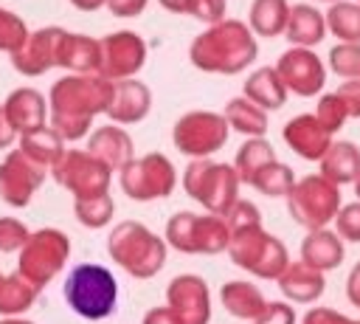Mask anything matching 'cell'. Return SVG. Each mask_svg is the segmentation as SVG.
<instances>
[{
	"label": "cell",
	"instance_id": "cell-1",
	"mask_svg": "<svg viewBox=\"0 0 360 324\" xmlns=\"http://www.w3.org/2000/svg\"><path fill=\"white\" fill-rule=\"evenodd\" d=\"M115 82L104 76H90V73H76L65 76L51 87L48 110H51V130L62 141H79L87 135L93 118L98 113H107L112 101Z\"/></svg>",
	"mask_w": 360,
	"mask_h": 324
},
{
	"label": "cell",
	"instance_id": "cell-2",
	"mask_svg": "<svg viewBox=\"0 0 360 324\" xmlns=\"http://www.w3.org/2000/svg\"><path fill=\"white\" fill-rule=\"evenodd\" d=\"M253 31L239 20H222L191 42V62L208 73H239L256 59Z\"/></svg>",
	"mask_w": 360,
	"mask_h": 324
},
{
	"label": "cell",
	"instance_id": "cell-3",
	"mask_svg": "<svg viewBox=\"0 0 360 324\" xmlns=\"http://www.w3.org/2000/svg\"><path fill=\"white\" fill-rule=\"evenodd\" d=\"M166 239L152 234L143 223L124 220L107 237V254L118 268L135 279H152L166 265Z\"/></svg>",
	"mask_w": 360,
	"mask_h": 324
},
{
	"label": "cell",
	"instance_id": "cell-4",
	"mask_svg": "<svg viewBox=\"0 0 360 324\" xmlns=\"http://www.w3.org/2000/svg\"><path fill=\"white\" fill-rule=\"evenodd\" d=\"M62 296L76 316H82L87 321H101L115 313L118 282H115L112 270H107L104 265L82 262L68 273V279L62 285Z\"/></svg>",
	"mask_w": 360,
	"mask_h": 324
},
{
	"label": "cell",
	"instance_id": "cell-5",
	"mask_svg": "<svg viewBox=\"0 0 360 324\" xmlns=\"http://www.w3.org/2000/svg\"><path fill=\"white\" fill-rule=\"evenodd\" d=\"M228 256L233 259V265L253 273L256 279H278L284 268L290 265L287 245L278 237L267 234L262 223L231 231Z\"/></svg>",
	"mask_w": 360,
	"mask_h": 324
},
{
	"label": "cell",
	"instance_id": "cell-6",
	"mask_svg": "<svg viewBox=\"0 0 360 324\" xmlns=\"http://www.w3.org/2000/svg\"><path fill=\"white\" fill-rule=\"evenodd\" d=\"M180 183L191 200L202 203V208L217 217H225L239 200V177H236V169L228 163L194 158L186 166Z\"/></svg>",
	"mask_w": 360,
	"mask_h": 324
},
{
	"label": "cell",
	"instance_id": "cell-7",
	"mask_svg": "<svg viewBox=\"0 0 360 324\" xmlns=\"http://www.w3.org/2000/svg\"><path fill=\"white\" fill-rule=\"evenodd\" d=\"M68 256H70V239L59 228H39L20 248L17 273L25 282H31L37 290H42L62 273Z\"/></svg>",
	"mask_w": 360,
	"mask_h": 324
},
{
	"label": "cell",
	"instance_id": "cell-8",
	"mask_svg": "<svg viewBox=\"0 0 360 324\" xmlns=\"http://www.w3.org/2000/svg\"><path fill=\"white\" fill-rule=\"evenodd\" d=\"M228 223L217 214L177 211L166 223V245L180 254H222L228 251Z\"/></svg>",
	"mask_w": 360,
	"mask_h": 324
},
{
	"label": "cell",
	"instance_id": "cell-9",
	"mask_svg": "<svg viewBox=\"0 0 360 324\" xmlns=\"http://www.w3.org/2000/svg\"><path fill=\"white\" fill-rule=\"evenodd\" d=\"M287 211L309 231L326 228V223H332L340 211V192L321 175H304L287 194Z\"/></svg>",
	"mask_w": 360,
	"mask_h": 324
},
{
	"label": "cell",
	"instance_id": "cell-10",
	"mask_svg": "<svg viewBox=\"0 0 360 324\" xmlns=\"http://www.w3.org/2000/svg\"><path fill=\"white\" fill-rule=\"evenodd\" d=\"M118 183L127 192L129 200H158V197H169L177 186V172L172 166V161L160 152H149L143 158H132L121 172H118Z\"/></svg>",
	"mask_w": 360,
	"mask_h": 324
},
{
	"label": "cell",
	"instance_id": "cell-11",
	"mask_svg": "<svg viewBox=\"0 0 360 324\" xmlns=\"http://www.w3.org/2000/svg\"><path fill=\"white\" fill-rule=\"evenodd\" d=\"M51 175L59 186H65L73 200H90L98 194H110L112 172L101 166L87 149H65L59 161L51 166Z\"/></svg>",
	"mask_w": 360,
	"mask_h": 324
},
{
	"label": "cell",
	"instance_id": "cell-12",
	"mask_svg": "<svg viewBox=\"0 0 360 324\" xmlns=\"http://www.w3.org/2000/svg\"><path fill=\"white\" fill-rule=\"evenodd\" d=\"M228 121L225 116L219 113H208V110H197V113H188L183 116L177 124H174V147L183 152V155H191V158H208L211 152L222 149L225 141H228Z\"/></svg>",
	"mask_w": 360,
	"mask_h": 324
},
{
	"label": "cell",
	"instance_id": "cell-13",
	"mask_svg": "<svg viewBox=\"0 0 360 324\" xmlns=\"http://www.w3.org/2000/svg\"><path fill=\"white\" fill-rule=\"evenodd\" d=\"M48 172H51L48 166H42L31 155H25L20 147L11 149L6 155V161L0 163V197L14 208L28 206Z\"/></svg>",
	"mask_w": 360,
	"mask_h": 324
},
{
	"label": "cell",
	"instance_id": "cell-14",
	"mask_svg": "<svg viewBox=\"0 0 360 324\" xmlns=\"http://www.w3.org/2000/svg\"><path fill=\"white\" fill-rule=\"evenodd\" d=\"M146 45L132 31H118L98 39V76L110 82H124L143 68Z\"/></svg>",
	"mask_w": 360,
	"mask_h": 324
},
{
	"label": "cell",
	"instance_id": "cell-15",
	"mask_svg": "<svg viewBox=\"0 0 360 324\" xmlns=\"http://www.w3.org/2000/svg\"><path fill=\"white\" fill-rule=\"evenodd\" d=\"M166 307L180 324H208L211 321V290L205 279L194 273H180L166 287Z\"/></svg>",
	"mask_w": 360,
	"mask_h": 324
},
{
	"label": "cell",
	"instance_id": "cell-16",
	"mask_svg": "<svg viewBox=\"0 0 360 324\" xmlns=\"http://www.w3.org/2000/svg\"><path fill=\"white\" fill-rule=\"evenodd\" d=\"M276 73L284 82L287 90H292L295 96H318L323 90L326 82V70L323 62L309 51V48H290L278 56L276 62Z\"/></svg>",
	"mask_w": 360,
	"mask_h": 324
},
{
	"label": "cell",
	"instance_id": "cell-17",
	"mask_svg": "<svg viewBox=\"0 0 360 324\" xmlns=\"http://www.w3.org/2000/svg\"><path fill=\"white\" fill-rule=\"evenodd\" d=\"M68 31L62 28H39L28 34V39L11 54V65L25 76H39L48 68L62 62V39Z\"/></svg>",
	"mask_w": 360,
	"mask_h": 324
},
{
	"label": "cell",
	"instance_id": "cell-18",
	"mask_svg": "<svg viewBox=\"0 0 360 324\" xmlns=\"http://www.w3.org/2000/svg\"><path fill=\"white\" fill-rule=\"evenodd\" d=\"M287 147L304 158V161H321L326 155V149L332 147V135L318 124L315 113H301L295 118H290L281 130Z\"/></svg>",
	"mask_w": 360,
	"mask_h": 324
},
{
	"label": "cell",
	"instance_id": "cell-19",
	"mask_svg": "<svg viewBox=\"0 0 360 324\" xmlns=\"http://www.w3.org/2000/svg\"><path fill=\"white\" fill-rule=\"evenodd\" d=\"M87 152L101 163L107 166L110 172H121L129 161H132V138L115 127V124H107V127H98L90 141H87Z\"/></svg>",
	"mask_w": 360,
	"mask_h": 324
},
{
	"label": "cell",
	"instance_id": "cell-20",
	"mask_svg": "<svg viewBox=\"0 0 360 324\" xmlns=\"http://www.w3.org/2000/svg\"><path fill=\"white\" fill-rule=\"evenodd\" d=\"M149 107H152L149 87L138 79H124V82H115L107 116L112 118V124H135L149 113Z\"/></svg>",
	"mask_w": 360,
	"mask_h": 324
},
{
	"label": "cell",
	"instance_id": "cell-21",
	"mask_svg": "<svg viewBox=\"0 0 360 324\" xmlns=\"http://www.w3.org/2000/svg\"><path fill=\"white\" fill-rule=\"evenodd\" d=\"M3 113L17 135H28L45 127V96L34 87H20L6 99Z\"/></svg>",
	"mask_w": 360,
	"mask_h": 324
},
{
	"label": "cell",
	"instance_id": "cell-22",
	"mask_svg": "<svg viewBox=\"0 0 360 324\" xmlns=\"http://www.w3.org/2000/svg\"><path fill=\"white\" fill-rule=\"evenodd\" d=\"M276 282H278L281 293L290 301H295V304H312V301H318L321 293H323V287H326L323 273L315 270V268H309V265H304V262H290Z\"/></svg>",
	"mask_w": 360,
	"mask_h": 324
},
{
	"label": "cell",
	"instance_id": "cell-23",
	"mask_svg": "<svg viewBox=\"0 0 360 324\" xmlns=\"http://www.w3.org/2000/svg\"><path fill=\"white\" fill-rule=\"evenodd\" d=\"M301 262L315 268V270H335L343 262V239L329 231V228H318L309 231L301 242Z\"/></svg>",
	"mask_w": 360,
	"mask_h": 324
},
{
	"label": "cell",
	"instance_id": "cell-24",
	"mask_svg": "<svg viewBox=\"0 0 360 324\" xmlns=\"http://www.w3.org/2000/svg\"><path fill=\"white\" fill-rule=\"evenodd\" d=\"M219 301L233 318L253 321V324L262 318V313L267 307L264 293L253 282H225L219 290Z\"/></svg>",
	"mask_w": 360,
	"mask_h": 324
},
{
	"label": "cell",
	"instance_id": "cell-25",
	"mask_svg": "<svg viewBox=\"0 0 360 324\" xmlns=\"http://www.w3.org/2000/svg\"><path fill=\"white\" fill-rule=\"evenodd\" d=\"M284 37L292 42V48H312L326 37V20L315 6L298 3L290 8Z\"/></svg>",
	"mask_w": 360,
	"mask_h": 324
},
{
	"label": "cell",
	"instance_id": "cell-26",
	"mask_svg": "<svg viewBox=\"0 0 360 324\" xmlns=\"http://www.w3.org/2000/svg\"><path fill=\"white\" fill-rule=\"evenodd\" d=\"M321 163V177H326L335 186L352 183L354 175L360 172V147L352 141H332L326 155L318 161Z\"/></svg>",
	"mask_w": 360,
	"mask_h": 324
},
{
	"label": "cell",
	"instance_id": "cell-27",
	"mask_svg": "<svg viewBox=\"0 0 360 324\" xmlns=\"http://www.w3.org/2000/svg\"><path fill=\"white\" fill-rule=\"evenodd\" d=\"M245 99L253 101L256 107L267 110H278L287 101V87L278 79L276 68H259L245 79Z\"/></svg>",
	"mask_w": 360,
	"mask_h": 324
},
{
	"label": "cell",
	"instance_id": "cell-28",
	"mask_svg": "<svg viewBox=\"0 0 360 324\" xmlns=\"http://www.w3.org/2000/svg\"><path fill=\"white\" fill-rule=\"evenodd\" d=\"M39 299V290L25 282L20 273L3 276L0 282V316L11 318V316H22L25 310L34 307V301Z\"/></svg>",
	"mask_w": 360,
	"mask_h": 324
},
{
	"label": "cell",
	"instance_id": "cell-29",
	"mask_svg": "<svg viewBox=\"0 0 360 324\" xmlns=\"http://www.w3.org/2000/svg\"><path fill=\"white\" fill-rule=\"evenodd\" d=\"M62 68H70L76 73L98 70V39L82 37V34H65L62 39Z\"/></svg>",
	"mask_w": 360,
	"mask_h": 324
},
{
	"label": "cell",
	"instance_id": "cell-30",
	"mask_svg": "<svg viewBox=\"0 0 360 324\" xmlns=\"http://www.w3.org/2000/svg\"><path fill=\"white\" fill-rule=\"evenodd\" d=\"M273 161H276V152H273L270 141H264V138H248V141L239 147L236 161H233V169H236L239 183H248V186H250V180H253L267 163H273Z\"/></svg>",
	"mask_w": 360,
	"mask_h": 324
},
{
	"label": "cell",
	"instance_id": "cell-31",
	"mask_svg": "<svg viewBox=\"0 0 360 324\" xmlns=\"http://www.w3.org/2000/svg\"><path fill=\"white\" fill-rule=\"evenodd\" d=\"M287 17H290L287 0H253L248 28L259 37H278L287 28Z\"/></svg>",
	"mask_w": 360,
	"mask_h": 324
},
{
	"label": "cell",
	"instance_id": "cell-32",
	"mask_svg": "<svg viewBox=\"0 0 360 324\" xmlns=\"http://www.w3.org/2000/svg\"><path fill=\"white\" fill-rule=\"evenodd\" d=\"M222 116H225L228 127H233L242 135L262 138L267 132V113L262 107H256L253 101H248V99H231Z\"/></svg>",
	"mask_w": 360,
	"mask_h": 324
},
{
	"label": "cell",
	"instance_id": "cell-33",
	"mask_svg": "<svg viewBox=\"0 0 360 324\" xmlns=\"http://www.w3.org/2000/svg\"><path fill=\"white\" fill-rule=\"evenodd\" d=\"M326 28L340 39V42H360V3L338 0L326 11Z\"/></svg>",
	"mask_w": 360,
	"mask_h": 324
},
{
	"label": "cell",
	"instance_id": "cell-34",
	"mask_svg": "<svg viewBox=\"0 0 360 324\" xmlns=\"http://www.w3.org/2000/svg\"><path fill=\"white\" fill-rule=\"evenodd\" d=\"M250 186L259 189V192L267 194V197H287L290 189L295 186V175H292V169H290L287 163L273 161V163H267V166L250 180Z\"/></svg>",
	"mask_w": 360,
	"mask_h": 324
},
{
	"label": "cell",
	"instance_id": "cell-35",
	"mask_svg": "<svg viewBox=\"0 0 360 324\" xmlns=\"http://www.w3.org/2000/svg\"><path fill=\"white\" fill-rule=\"evenodd\" d=\"M112 211H115V203L110 194H98L90 200H73V214L87 228H104L112 220Z\"/></svg>",
	"mask_w": 360,
	"mask_h": 324
},
{
	"label": "cell",
	"instance_id": "cell-36",
	"mask_svg": "<svg viewBox=\"0 0 360 324\" xmlns=\"http://www.w3.org/2000/svg\"><path fill=\"white\" fill-rule=\"evenodd\" d=\"M329 68L349 79H360V42H338L329 51Z\"/></svg>",
	"mask_w": 360,
	"mask_h": 324
},
{
	"label": "cell",
	"instance_id": "cell-37",
	"mask_svg": "<svg viewBox=\"0 0 360 324\" xmlns=\"http://www.w3.org/2000/svg\"><path fill=\"white\" fill-rule=\"evenodd\" d=\"M315 118H318V124L332 135V132H338V130L343 127V121H346L349 116H346V107H343V101L338 99V93H326V96H321V101H318Z\"/></svg>",
	"mask_w": 360,
	"mask_h": 324
},
{
	"label": "cell",
	"instance_id": "cell-38",
	"mask_svg": "<svg viewBox=\"0 0 360 324\" xmlns=\"http://www.w3.org/2000/svg\"><path fill=\"white\" fill-rule=\"evenodd\" d=\"M28 39V28L25 23L11 14L8 8H0V51H17L22 42Z\"/></svg>",
	"mask_w": 360,
	"mask_h": 324
},
{
	"label": "cell",
	"instance_id": "cell-39",
	"mask_svg": "<svg viewBox=\"0 0 360 324\" xmlns=\"http://www.w3.org/2000/svg\"><path fill=\"white\" fill-rule=\"evenodd\" d=\"M31 237L28 225L17 217H0V254H14Z\"/></svg>",
	"mask_w": 360,
	"mask_h": 324
},
{
	"label": "cell",
	"instance_id": "cell-40",
	"mask_svg": "<svg viewBox=\"0 0 360 324\" xmlns=\"http://www.w3.org/2000/svg\"><path fill=\"white\" fill-rule=\"evenodd\" d=\"M335 234L340 239H349V242H360V200L357 203H349V206H340V211L335 214Z\"/></svg>",
	"mask_w": 360,
	"mask_h": 324
},
{
	"label": "cell",
	"instance_id": "cell-41",
	"mask_svg": "<svg viewBox=\"0 0 360 324\" xmlns=\"http://www.w3.org/2000/svg\"><path fill=\"white\" fill-rule=\"evenodd\" d=\"M186 14H194L197 20L217 25L225 17V0H188Z\"/></svg>",
	"mask_w": 360,
	"mask_h": 324
},
{
	"label": "cell",
	"instance_id": "cell-42",
	"mask_svg": "<svg viewBox=\"0 0 360 324\" xmlns=\"http://www.w3.org/2000/svg\"><path fill=\"white\" fill-rule=\"evenodd\" d=\"M301 324H360V318H349L332 307H312L304 313Z\"/></svg>",
	"mask_w": 360,
	"mask_h": 324
},
{
	"label": "cell",
	"instance_id": "cell-43",
	"mask_svg": "<svg viewBox=\"0 0 360 324\" xmlns=\"http://www.w3.org/2000/svg\"><path fill=\"white\" fill-rule=\"evenodd\" d=\"M335 93H338V99L343 101L346 116L360 118V79H349V82H343Z\"/></svg>",
	"mask_w": 360,
	"mask_h": 324
},
{
	"label": "cell",
	"instance_id": "cell-44",
	"mask_svg": "<svg viewBox=\"0 0 360 324\" xmlns=\"http://www.w3.org/2000/svg\"><path fill=\"white\" fill-rule=\"evenodd\" d=\"M256 324H295V310L284 301H267V307Z\"/></svg>",
	"mask_w": 360,
	"mask_h": 324
},
{
	"label": "cell",
	"instance_id": "cell-45",
	"mask_svg": "<svg viewBox=\"0 0 360 324\" xmlns=\"http://www.w3.org/2000/svg\"><path fill=\"white\" fill-rule=\"evenodd\" d=\"M107 8L115 17H138L146 8V0H107Z\"/></svg>",
	"mask_w": 360,
	"mask_h": 324
},
{
	"label": "cell",
	"instance_id": "cell-46",
	"mask_svg": "<svg viewBox=\"0 0 360 324\" xmlns=\"http://www.w3.org/2000/svg\"><path fill=\"white\" fill-rule=\"evenodd\" d=\"M141 324H180L174 316H172V310L163 304V307H152V310H146V316H143V321Z\"/></svg>",
	"mask_w": 360,
	"mask_h": 324
},
{
	"label": "cell",
	"instance_id": "cell-47",
	"mask_svg": "<svg viewBox=\"0 0 360 324\" xmlns=\"http://www.w3.org/2000/svg\"><path fill=\"white\" fill-rule=\"evenodd\" d=\"M346 296H349V301L360 310V262L349 270V279H346Z\"/></svg>",
	"mask_w": 360,
	"mask_h": 324
},
{
	"label": "cell",
	"instance_id": "cell-48",
	"mask_svg": "<svg viewBox=\"0 0 360 324\" xmlns=\"http://www.w3.org/2000/svg\"><path fill=\"white\" fill-rule=\"evenodd\" d=\"M14 141H17V130L8 124V118H6V113L0 107V149H8Z\"/></svg>",
	"mask_w": 360,
	"mask_h": 324
},
{
	"label": "cell",
	"instance_id": "cell-49",
	"mask_svg": "<svg viewBox=\"0 0 360 324\" xmlns=\"http://www.w3.org/2000/svg\"><path fill=\"white\" fill-rule=\"evenodd\" d=\"M160 6L169 8V11H174V14H180V11H186L188 0H160Z\"/></svg>",
	"mask_w": 360,
	"mask_h": 324
},
{
	"label": "cell",
	"instance_id": "cell-50",
	"mask_svg": "<svg viewBox=\"0 0 360 324\" xmlns=\"http://www.w3.org/2000/svg\"><path fill=\"white\" fill-rule=\"evenodd\" d=\"M73 6H79V8H84V11H93V8H98V6H104L107 0H70Z\"/></svg>",
	"mask_w": 360,
	"mask_h": 324
},
{
	"label": "cell",
	"instance_id": "cell-51",
	"mask_svg": "<svg viewBox=\"0 0 360 324\" xmlns=\"http://www.w3.org/2000/svg\"><path fill=\"white\" fill-rule=\"evenodd\" d=\"M0 324H34V321H28V318H22V316H11V318H3Z\"/></svg>",
	"mask_w": 360,
	"mask_h": 324
},
{
	"label": "cell",
	"instance_id": "cell-52",
	"mask_svg": "<svg viewBox=\"0 0 360 324\" xmlns=\"http://www.w3.org/2000/svg\"><path fill=\"white\" fill-rule=\"evenodd\" d=\"M352 183H354V194H357V197H360V172H357V175H354V180H352Z\"/></svg>",
	"mask_w": 360,
	"mask_h": 324
},
{
	"label": "cell",
	"instance_id": "cell-53",
	"mask_svg": "<svg viewBox=\"0 0 360 324\" xmlns=\"http://www.w3.org/2000/svg\"><path fill=\"white\" fill-rule=\"evenodd\" d=\"M321 3H338V0H321Z\"/></svg>",
	"mask_w": 360,
	"mask_h": 324
},
{
	"label": "cell",
	"instance_id": "cell-54",
	"mask_svg": "<svg viewBox=\"0 0 360 324\" xmlns=\"http://www.w3.org/2000/svg\"><path fill=\"white\" fill-rule=\"evenodd\" d=\"M0 282H3V273H0Z\"/></svg>",
	"mask_w": 360,
	"mask_h": 324
},
{
	"label": "cell",
	"instance_id": "cell-55",
	"mask_svg": "<svg viewBox=\"0 0 360 324\" xmlns=\"http://www.w3.org/2000/svg\"><path fill=\"white\" fill-rule=\"evenodd\" d=\"M357 3H360V0H357Z\"/></svg>",
	"mask_w": 360,
	"mask_h": 324
}]
</instances>
